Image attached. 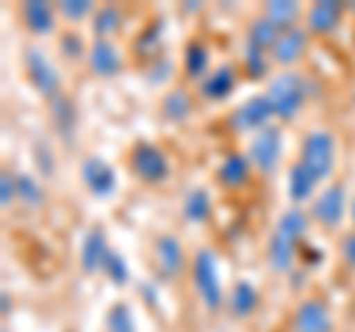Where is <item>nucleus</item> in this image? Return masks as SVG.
I'll use <instances>...</instances> for the list:
<instances>
[{
    "label": "nucleus",
    "mask_w": 355,
    "mask_h": 332,
    "mask_svg": "<svg viewBox=\"0 0 355 332\" xmlns=\"http://www.w3.org/2000/svg\"><path fill=\"white\" fill-rule=\"evenodd\" d=\"M266 98L272 104V113L279 119H293L305 104V83L302 77L293 72H284L279 77H272L270 90H266Z\"/></svg>",
    "instance_id": "obj_1"
},
{
    "label": "nucleus",
    "mask_w": 355,
    "mask_h": 332,
    "mask_svg": "<svg viewBox=\"0 0 355 332\" xmlns=\"http://www.w3.org/2000/svg\"><path fill=\"white\" fill-rule=\"evenodd\" d=\"M193 279H196V288H198V297L202 303L216 312L219 303H222V282H219V264H216V256L210 249H198L196 258H193Z\"/></svg>",
    "instance_id": "obj_2"
},
{
    "label": "nucleus",
    "mask_w": 355,
    "mask_h": 332,
    "mask_svg": "<svg viewBox=\"0 0 355 332\" xmlns=\"http://www.w3.org/2000/svg\"><path fill=\"white\" fill-rule=\"evenodd\" d=\"M302 163L317 175V181L329 179L335 169V137L329 131H311L302 140Z\"/></svg>",
    "instance_id": "obj_3"
},
{
    "label": "nucleus",
    "mask_w": 355,
    "mask_h": 332,
    "mask_svg": "<svg viewBox=\"0 0 355 332\" xmlns=\"http://www.w3.org/2000/svg\"><path fill=\"white\" fill-rule=\"evenodd\" d=\"M130 163H133V172L148 184H160L166 175H169V160H166V154L157 146H151V142H139L130 154Z\"/></svg>",
    "instance_id": "obj_4"
},
{
    "label": "nucleus",
    "mask_w": 355,
    "mask_h": 332,
    "mask_svg": "<svg viewBox=\"0 0 355 332\" xmlns=\"http://www.w3.org/2000/svg\"><path fill=\"white\" fill-rule=\"evenodd\" d=\"M252 163L258 166L263 175H270L282 158V131L279 128H263L258 131V137L252 140Z\"/></svg>",
    "instance_id": "obj_5"
},
{
    "label": "nucleus",
    "mask_w": 355,
    "mask_h": 332,
    "mask_svg": "<svg viewBox=\"0 0 355 332\" xmlns=\"http://www.w3.org/2000/svg\"><path fill=\"white\" fill-rule=\"evenodd\" d=\"M24 63H27L30 81H33V86H36L39 92L51 95V98H53V95H60V74H57V69H53L51 60L44 57L39 48H27Z\"/></svg>",
    "instance_id": "obj_6"
},
{
    "label": "nucleus",
    "mask_w": 355,
    "mask_h": 332,
    "mask_svg": "<svg viewBox=\"0 0 355 332\" xmlns=\"http://www.w3.org/2000/svg\"><path fill=\"white\" fill-rule=\"evenodd\" d=\"M272 113V104L266 95H252L249 101H243L234 113V128L237 131H263L266 122H270Z\"/></svg>",
    "instance_id": "obj_7"
},
{
    "label": "nucleus",
    "mask_w": 355,
    "mask_h": 332,
    "mask_svg": "<svg viewBox=\"0 0 355 332\" xmlns=\"http://www.w3.org/2000/svg\"><path fill=\"white\" fill-rule=\"evenodd\" d=\"M343 205H347V190H343V184H331L314 202V217L326 229H338L340 219H343Z\"/></svg>",
    "instance_id": "obj_8"
},
{
    "label": "nucleus",
    "mask_w": 355,
    "mask_h": 332,
    "mask_svg": "<svg viewBox=\"0 0 355 332\" xmlns=\"http://www.w3.org/2000/svg\"><path fill=\"white\" fill-rule=\"evenodd\" d=\"M83 181L95 196H110L116 190V169L101 158H89L83 163Z\"/></svg>",
    "instance_id": "obj_9"
},
{
    "label": "nucleus",
    "mask_w": 355,
    "mask_h": 332,
    "mask_svg": "<svg viewBox=\"0 0 355 332\" xmlns=\"http://www.w3.org/2000/svg\"><path fill=\"white\" fill-rule=\"evenodd\" d=\"M296 332H331L329 308L320 300H305L296 308Z\"/></svg>",
    "instance_id": "obj_10"
},
{
    "label": "nucleus",
    "mask_w": 355,
    "mask_h": 332,
    "mask_svg": "<svg viewBox=\"0 0 355 332\" xmlns=\"http://www.w3.org/2000/svg\"><path fill=\"white\" fill-rule=\"evenodd\" d=\"M305 45H308V33L299 30V27H287V30H282L279 42H275L272 57H275V63L291 65L305 53Z\"/></svg>",
    "instance_id": "obj_11"
},
{
    "label": "nucleus",
    "mask_w": 355,
    "mask_h": 332,
    "mask_svg": "<svg viewBox=\"0 0 355 332\" xmlns=\"http://www.w3.org/2000/svg\"><path fill=\"white\" fill-rule=\"evenodd\" d=\"M340 15H343V3H338V0H320V3L308 9V27H311V33L326 36V33L338 27Z\"/></svg>",
    "instance_id": "obj_12"
},
{
    "label": "nucleus",
    "mask_w": 355,
    "mask_h": 332,
    "mask_svg": "<svg viewBox=\"0 0 355 332\" xmlns=\"http://www.w3.org/2000/svg\"><path fill=\"white\" fill-rule=\"evenodd\" d=\"M107 240H104V231L101 229H92L86 235L83 240V247H80V267L83 273H95V270H101L104 267V258H107Z\"/></svg>",
    "instance_id": "obj_13"
},
{
    "label": "nucleus",
    "mask_w": 355,
    "mask_h": 332,
    "mask_svg": "<svg viewBox=\"0 0 355 332\" xmlns=\"http://www.w3.org/2000/svg\"><path fill=\"white\" fill-rule=\"evenodd\" d=\"M89 65H92V72L101 74V77L119 74L121 72V57H119L116 45H110V42L98 39L95 45H92V51H89Z\"/></svg>",
    "instance_id": "obj_14"
},
{
    "label": "nucleus",
    "mask_w": 355,
    "mask_h": 332,
    "mask_svg": "<svg viewBox=\"0 0 355 332\" xmlns=\"http://www.w3.org/2000/svg\"><path fill=\"white\" fill-rule=\"evenodd\" d=\"M314 187H317V175L308 169V166L299 160L291 175H287V196H291V202H308L311 193H314Z\"/></svg>",
    "instance_id": "obj_15"
},
{
    "label": "nucleus",
    "mask_w": 355,
    "mask_h": 332,
    "mask_svg": "<svg viewBox=\"0 0 355 332\" xmlns=\"http://www.w3.org/2000/svg\"><path fill=\"white\" fill-rule=\"evenodd\" d=\"M234 86H237V74L231 65H225V69H216L214 74L205 77L202 92H205V98H210V101H222V98H228L234 92Z\"/></svg>",
    "instance_id": "obj_16"
},
{
    "label": "nucleus",
    "mask_w": 355,
    "mask_h": 332,
    "mask_svg": "<svg viewBox=\"0 0 355 332\" xmlns=\"http://www.w3.org/2000/svg\"><path fill=\"white\" fill-rule=\"evenodd\" d=\"M21 15H24V24L33 33H39V36H48L53 30V9L44 3V0H30V3H24Z\"/></svg>",
    "instance_id": "obj_17"
},
{
    "label": "nucleus",
    "mask_w": 355,
    "mask_h": 332,
    "mask_svg": "<svg viewBox=\"0 0 355 332\" xmlns=\"http://www.w3.org/2000/svg\"><path fill=\"white\" fill-rule=\"evenodd\" d=\"M157 264H160L163 276L181 273V267H184V249H181V243H178L172 235H163L157 240Z\"/></svg>",
    "instance_id": "obj_18"
},
{
    "label": "nucleus",
    "mask_w": 355,
    "mask_h": 332,
    "mask_svg": "<svg viewBox=\"0 0 355 332\" xmlns=\"http://www.w3.org/2000/svg\"><path fill=\"white\" fill-rule=\"evenodd\" d=\"M270 264L279 273H287L291 270V264H293V252H296V240L293 238H287L282 235V231H275V235L270 238Z\"/></svg>",
    "instance_id": "obj_19"
},
{
    "label": "nucleus",
    "mask_w": 355,
    "mask_h": 332,
    "mask_svg": "<svg viewBox=\"0 0 355 332\" xmlns=\"http://www.w3.org/2000/svg\"><path fill=\"white\" fill-rule=\"evenodd\" d=\"M254 306H258V288L252 282L243 279L231 288V312H234V317H249Z\"/></svg>",
    "instance_id": "obj_20"
},
{
    "label": "nucleus",
    "mask_w": 355,
    "mask_h": 332,
    "mask_svg": "<svg viewBox=\"0 0 355 332\" xmlns=\"http://www.w3.org/2000/svg\"><path fill=\"white\" fill-rule=\"evenodd\" d=\"M246 179H249V158L228 154L219 166V181L225 187H240V184H246Z\"/></svg>",
    "instance_id": "obj_21"
},
{
    "label": "nucleus",
    "mask_w": 355,
    "mask_h": 332,
    "mask_svg": "<svg viewBox=\"0 0 355 332\" xmlns=\"http://www.w3.org/2000/svg\"><path fill=\"white\" fill-rule=\"evenodd\" d=\"M279 36H282V27H279V24H272L270 18H258V21H254V24L249 27V45L261 48V51L275 48Z\"/></svg>",
    "instance_id": "obj_22"
},
{
    "label": "nucleus",
    "mask_w": 355,
    "mask_h": 332,
    "mask_svg": "<svg viewBox=\"0 0 355 332\" xmlns=\"http://www.w3.org/2000/svg\"><path fill=\"white\" fill-rule=\"evenodd\" d=\"M263 18H270L272 24L287 30L299 18V3H293V0H270L263 9Z\"/></svg>",
    "instance_id": "obj_23"
},
{
    "label": "nucleus",
    "mask_w": 355,
    "mask_h": 332,
    "mask_svg": "<svg viewBox=\"0 0 355 332\" xmlns=\"http://www.w3.org/2000/svg\"><path fill=\"white\" fill-rule=\"evenodd\" d=\"M51 113H53V122H57L60 134L71 137V131H74V119H77V116H74V104H71L62 92L51 98Z\"/></svg>",
    "instance_id": "obj_24"
},
{
    "label": "nucleus",
    "mask_w": 355,
    "mask_h": 332,
    "mask_svg": "<svg viewBox=\"0 0 355 332\" xmlns=\"http://www.w3.org/2000/svg\"><path fill=\"white\" fill-rule=\"evenodd\" d=\"M190 113H193V101L184 90H175V92H169L163 98V116L169 122H184Z\"/></svg>",
    "instance_id": "obj_25"
},
{
    "label": "nucleus",
    "mask_w": 355,
    "mask_h": 332,
    "mask_svg": "<svg viewBox=\"0 0 355 332\" xmlns=\"http://www.w3.org/2000/svg\"><path fill=\"white\" fill-rule=\"evenodd\" d=\"M184 214H187L190 223H205V219L210 217V196H207V190H193L190 196H187Z\"/></svg>",
    "instance_id": "obj_26"
},
{
    "label": "nucleus",
    "mask_w": 355,
    "mask_h": 332,
    "mask_svg": "<svg viewBox=\"0 0 355 332\" xmlns=\"http://www.w3.org/2000/svg\"><path fill=\"white\" fill-rule=\"evenodd\" d=\"M275 231H282V235L299 240L308 231V217L299 211V208H291V211H284L279 217V229H275Z\"/></svg>",
    "instance_id": "obj_27"
},
{
    "label": "nucleus",
    "mask_w": 355,
    "mask_h": 332,
    "mask_svg": "<svg viewBox=\"0 0 355 332\" xmlns=\"http://www.w3.org/2000/svg\"><path fill=\"white\" fill-rule=\"evenodd\" d=\"M207 63H210L207 48H205V45H198V42H193V45L187 48V57H184V69H187V74H190L193 81H198L202 74H207Z\"/></svg>",
    "instance_id": "obj_28"
},
{
    "label": "nucleus",
    "mask_w": 355,
    "mask_h": 332,
    "mask_svg": "<svg viewBox=\"0 0 355 332\" xmlns=\"http://www.w3.org/2000/svg\"><path fill=\"white\" fill-rule=\"evenodd\" d=\"M107 329L110 332H137V324L130 317V308L125 303H116L107 315Z\"/></svg>",
    "instance_id": "obj_29"
},
{
    "label": "nucleus",
    "mask_w": 355,
    "mask_h": 332,
    "mask_svg": "<svg viewBox=\"0 0 355 332\" xmlns=\"http://www.w3.org/2000/svg\"><path fill=\"white\" fill-rule=\"evenodd\" d=\"M119 24H121V13L116 6H104V9H98V13H95V33H98V39L116 33Z\"/></svg>",
    "instance_id": "obj_30"
},
{
    "label": "nucleus",
    "mask_w": 355,
    "mask_h": 332,
    "mask_svg": "<svg viewBox=\"0 0 355 332\" xmlns=\"http://www.w3.org/2000/svg\"><path fill=\"white\" fill-rule=\"evenodd\" d=\"M18 199H24L27 205H42V187L30 179V175H18Z\"/></svg>",
    "instance_id": "obj_31"
},
{
    "label": "nucleus",
    "mask_w": 355,
    "mask_h": 332,
    "mask_svg": "<svg viewBox=\"0 0 355 332\" xmlns=\"http://www.w3.org/2000/svg\"><path fill=\"white\" fill-rule=\"evenodd\" d=\"M101 270H104L113 282H125V279H128V264H125V258H121V256H116V252H107Z\"/></svg>",
    "instance_id": "obj_32"
},
{
    "label": "nucleus",
    "mask_w": 355,
    "mask_h": 332,
    "mask_svg": "<svg viewBox=\"0 0 355 332\" xmlns=\"http://www.w3.org/2000/svg\"><path fill=\"white\" fill-rule=\"evenodd\" d=\"M246 65H249V74L252 77H263L266 74V51L246 45Z\"/></svg>",
    "instance_id": "obj_33"
},
{
    "label": "nucleus",
    "mask_w": 355,
    "mask_h": 332,
    "mask_svg": "<svg viewBox=\"0 0 355 332\" xmlns=\"http://www.w3.org/2000/svg\"><path fill=\"white\" fill-rule=\"evenodd\" d=\"M60 13L65 18H71V21H80V18H86L89 13H92V3H89V0H62Z\"/></svg>",
    "instance_id": "obj_34"
},
{
    "label": "nucleus",
    "mask_w": 355,
    "mask_h": 332,
    "mask_svg": "<svg viewBox=\"0 0 355 332\" xmlns=\"http://www.w3.org/2000/svg\"><path fill=\"white\" fill-rule=\"evenodd\" d=\"M12 199H18V179H12V172L0 175V205H9Z\"/></svg>",
    "instance_id": "obj_35"
},
{
    "label": "nucleus",
    "mask_w": 355,
    "mask_h": 332,
    "mask_svg": "<svg viewBox=\"0 0 355 332\" xmlns=\"http://www.w3.org/2000/svg\"><path fill=\"white\" fill-rule=\"evenodd\" d=\"M340 252H343V261H347L349 267H355V235L343 238V243H340Z\"/></svg>",
    "instance_id": "obj_36"
},
{
    "label": "nucleus",
    "mask_w": 355,
    "mask_h": 332,
    "mask_svg": "<svg viewBox=\"0 0 355 332\" xmlns=\"http://www.w3.org/2000/svg\"><path fill=\"white\" fill-rule=\"evenodd\" d=\"M62 48H65L69 57H80V51H83V45H80V39L77 36H62Z\"/></svg>",
    "instance_id": "obj_37"
},
{
    "label": "nucleus",
    "mask_w": 355,
    "mask_h": 332,
    "mask_svg": "<svg viewBox=\"0 0 355 332\" xmlns=\"http://www.w3.org/2000/svg\"><path fill=\"white\" fill-rule=\"evenodd\" d=\"M352 219H355V205H352Z\"/></svg>",
    "instance_id": "obj_38"
},
{
    "label": "nucleus",
    "mask_w": 355,
    "mask_h": 332,
    "mask_svg": "<svg viewBox=\"0 0 355 332\" xmlns=\"http://www.w3.org/2000/svg\"><path fill=\"white\" fill-rule=\"evenodd\" d=\"M352 13H355V6H352Z\"/></svg>",
    "instance_id": "obj_39"
},
{
    "label": "nucleus",
    "mask_w": 355,
    "mask_h": 332,
    "mask_svg": "<svg viewBox=\"0 0 355 332\" xmlns=\"http://www.w3.org/2000/svg\"><path fill=\"white\" fill-rule=\"evenodd\" d=\"M3 332H6V329H3Z\"/></svg>",
    "instance_id": "obj_40"
}]
</instances>
